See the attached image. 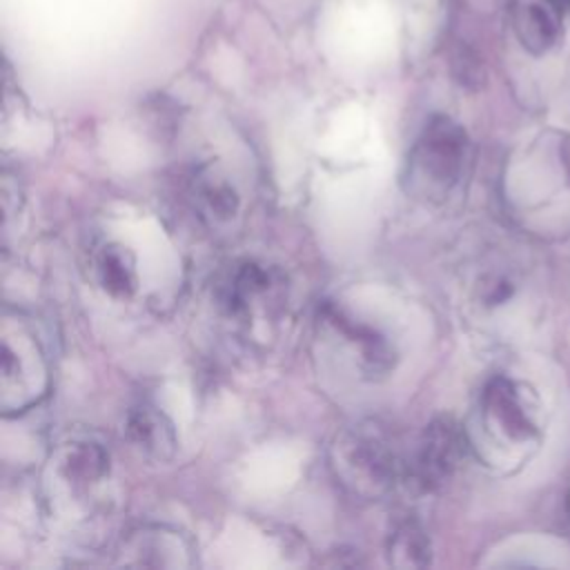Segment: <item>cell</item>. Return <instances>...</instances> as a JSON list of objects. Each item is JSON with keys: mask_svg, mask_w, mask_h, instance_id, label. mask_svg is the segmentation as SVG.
I'll use <instances>...</instances> for the list:
<instances>
[{"mask_svg": "<svg viewBox=\"0 0 570 570\" xmlns=\"http://www.w3.org/2000/svg\"><path fill=\"white\" fill-rule=\"evenodd\" d=\"M468 149V136L448 116H432L405 160L403 187L421 200L443 198L459 180Z\"/></svg>", "mask_w": 570, "mask_h": 570, "instance_id": "obj_1", "label": "cell"}, {"mask_svg": "<svg viewBox=\"0 0 570 570\" xmlns=\"http://www.w3.org/2000/svg\"><path fill=\"white\" fill-rule=\"evenodd\" d=\"M336 474L363 494L385 492L401 463L387 434L379 425H356L343 432L334 445Z\"/></svg>", "mask_w": 570, "mask_h": 570, "instance_id": "obj_2", "label": "cell"}, {"mask_svg": "<svg viewBox=\"0 0 570 570\" xmlns=\"http://www.w3.org/2000/svg\"><path fill=\"white\" fill-rule=\"evenodd\" d=\"M463 452L465 441L461 428L450 416H439L425 428L414 459L407 465V476L421 490H434L450 479Z\"/></svg>", "mask_w": 570, "mask_h": 570, "instance_id": "obj_3", "label": "cell"}, {"mask_svg": "<svg viewBox=\"0 0 570 570\" xmlns=\"http://www.w3.org/2000/svg\"><path fill=\"white\" fill-rule=\"evenodd\" d=\"M514 31L532 53L552 49L563 31V9L559 0H514Z\"/></svg>", "mask_w": 570, "mask_h": 570, "instance_id": "obj_4", "label": "cell"}, {"mask_svg": "<svg viewBox=\"0 0 570 570\" xmlns=\"http://www.w3.org/2000/svg\"><path fill=\"white\" fill-rule=\"evenodd\" d=\"M127 436L138 450L156 461H169L176 452V434L169 419L149 405L131 410L127 419Z\"/></svg>", "mask_w": 570, "mask_h": 570, "instance_id": "obj_5", "label": "cell"}, {"mask_svg": "<svg viewBox=\"0 0 570 570\" xmlns=\"http://www.w3.org/2000/svg\"><path fill=\"white\" fill-rule=\"evenodd\" d=\"M325 318L341 332L345 334L354 345H358L363 367L367 374H385L392 367V350L385 343V338L374 332L367 325H361L352 318H347L341 309L336 307H325Z\"/></svg>", "mask_w": 570, "mask_h": 570, "instance_id": "obj_6", "label": "cell"}, {"mask_svg": "<svg viewBox=\"0 0 570 570\" xmlns=\"http://www.w3.org/2000/svg\"><path fill=\"white\" fill-rule=\"evenodd\" d=\"M485 414L512 439H525L532 434V423L521 407L517 390L505 379H494L483 394Z\"/></svg>", "mask_w": 570, "mask_h": 570, "instance_id": "obj_7", "label": "cell"}, {"mask_svg": "<svg viewBox=\"0 0 570 570\" xmlns=\"http://www.w3.org/2000/svg\"><path fill=\"white\" fill-rule=\"evenodd\" d=\"M98 278L105 292L116 298H129L136 289V269L131 254L120 245H107L98 256Z\"/></svg>", "mask_w": 570, "mask_h": 570, "instance_id": "obj_8", "label": "cell"}, {"mask_svg": "<svg viewBox=\"0 0 570 570\" xmlns=\"http://www.w3.org/2000/svg\"><path fill=\"white\" fill-rule=\"evenodd\" d=\"M390 563L396 568H423L430 563V541L416 521H403L387 541Z\"/></svg>", "mask_w": 570, "mask_h": 570, "instance_id": "obj_9", "label": "cell"}, {"mask_svg": "<svg viewBox=\"0 0 570 570\" xmlns=\"http://www.w3.org/2000/svg\"><path fill=\"white\" fill-rule=\"evenodd\" d=\"M269 278L267 274L254 265V263H245L236 269V274L232 276L229 285L223 289V303L232 314H238L247 307V298L263 292L267 287Z\"/></svg>", "mask_w": 570, "mask_h": 570, "instance_id": "obj_10", "label": "cell"}, {"mask_svg": "<svg viewBox=\"0 0 570 570\" xmlns=\"http://www.w3.org/2000/svg\"><path fill=\"white\" fill-rule=\"evenodd\" d=\"M105 465H107V456L94 443H85V445L71 450L67 456V474L78 476L82 481L100 476L105 472Z\"/></svg>", "mask_w": 570, "mask_h": 570, "instance_id": "obj_11", "label": "cell"}, {"mask_svg": "<svg viewBox=\"0 0 570 570\" xmlns=\"http://www.w3.org/2000/svg\"><path fill=\"white\" fill-rule=\"evenodd\" d=\"M200 196L207 203L209 212L216 214L218 218H227L236 212L238 198H236L234 189L227 183H214V180L203 183L200 185Z\"/></svg>", "mask_w": 570, "mask_h": 570, "instance_id": "obj_12", "label": "cell"}, {"mask_svg": "<svg viewBox=\"0 0 570 570\" xmlns=\"http://www.w3.org/2000/svg\"><path fill=\"white\" fill-rule=\"evenodd\" d=\"M454 67H456V73H459L461 82H465V85H476V82L481 80V67H479V62H476L474 58H470V56H461Z\"/></svg>", "mask_w": 570, "mask_h": 570, "instance_id": "obj_13", "label": "cell"}, {"mask_svg": "<svg viewBox=\"0 0 570 570\" xmlns=\"http://www.w3.org/2000/svg\"><path fill=\"white\" fill-rule=\"evenodd\" d=\"M566 505H568V512H570V492H568V501H566Z\"/></svg>", "mask_w": 570, "mask_h": 570, "instance_id": "obj_14", "label": "cell"}]
</instances>
